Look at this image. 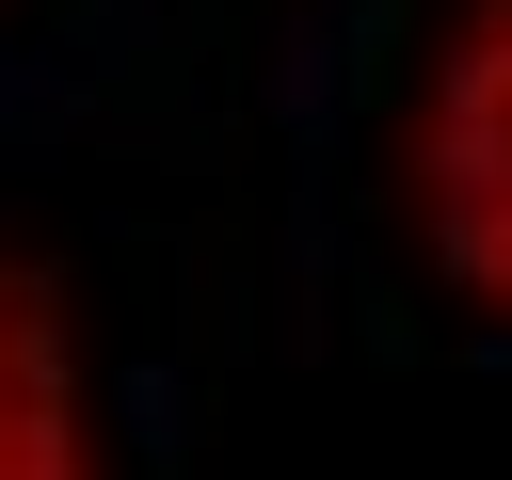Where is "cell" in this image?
<instances>
[{"mask_svg": "<svg viewBox=\"0 0 512 480\" xmlns=\"http://www.w3.org/2000/svg\"><path fill=\"white\" fill-rule=\"evenodd\" d=\"M384 192L464 320L512 336V0H448L416 48V96L384 128Z\"/></svg>", "mask_w": 512, "mask_h": 480, "instance_id": "6da1fadb", "label": "cell"}, {"mask_svg": "<svg viewBox=\"0 0 512 480\" xmlns=\"http://www.w3.org/2000/svg\"><path fill=\"white\" fill-rule=\"evenodd\" d=\"M0 480H112L96 368H80V304L16 240H0Z\"/></svg>", "mask_w": 512, "mask_h": 480, "instance_id": "7a4b0ae2", "label": "cell"}]
</instances>
